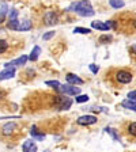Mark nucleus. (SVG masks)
I'll use <instances>...</instances> for the list:
<instances>
[{"instance_id":"6ab92c4d","label":"nucleus","mask_w":136,"mask_h":152,"mask_svg":"<svg viewBox=\"0 0 136 152\" xmlns=\"http://www.w3.org/2000/svg\"><path fill=\"white\" fill-rule=\"evenodd\" d=\"M109 4L113 8H123L125 3H124V0H109Z\"/></svg>"},{"instance_id":"9b49d317","label":"nucleus","mask_w":136,"mask_h":152,"mask_svg":"<svg viewBox=\"0 0 136 152\" xmlns=\"http://www.w3.org/2000/svg\"><path fill=\"white\" fill-rule=\"evenodd\" d=\"M22 151L23 152H37V145L35 142L32 140H26L22 145Z\"/></svg>"},{"instance_id":"4468645a","label":"nucleus","mask_w":136,"mask_h":152,"mask_svg":"<svg viewBox=\"0 0 136 152\" xmlns=\"http://www.w3.org/2000/svg\"><path fill=\"white\" fill-rule=\"evenodd\" d=\"M32 27H33L32 20H29V19H26V20H23L22 23H19L18 30H19V31H29V30H30Z\"/></svg>"},{"instance_id":"2eb2a0df","label":"nucleus","mask_w":136,"mask_h":152,"mask_svg":"<svg viewBox=\"0 0 136 152\" xmlns=\"http://www.w3.org/2000/svg\"><path fill=\"white\" fill-rule=\"evenodd\" d=\"M40 54H41V48L34 46L33 48V50H32V53H30V56H29V60L30 61H37V58L40 57Z\"/></svg>"},{"instance_id":"a878e982","label":"nucleus","mask_w":136,"mask_h":152,"mask_svg":"<svg viewBox=\"0 0 136 152\" xmlns=\"http://www.w3.org/2000/svg\"><path fill=\"white\" fill-rule=\"evenodd\" d=\"M52 37H54V31H48L46 34L42 35V39H44V41H48V39H51Z\"/></svg>"},{"instance_id":"ddd939ff","label":"nucleus","mask_w":136,"mask_h":152,"mask_svg":"<svg viewBox=\"0 0 136 152\" xmlns=\"http://www.w3.org/2000/svg\"><path fill=\"white\" fill-rule=\"evenodd\" d=\"M30 134H32V137L34 140H37V141H42V140L45 139V133H41L40 130L37 129V126H33L32 130H30Z\"/></svg>"},{"instance_id":"cd10ccee","label":"nucleus","mask_w":136,"mask_h":152,"mask_svg":"<svg viewBox=\"0 0 136 152\" xmlns=\"http://www.w3.org/2000/svg\"><path fill=\"white\" fill-rule=\"evenodd\" d=\"M10 19H18V11L16 10H11L10 11Z\"/></svg>"},{"instance_id":"20e7f679","label":"nucleus","mask_w":136,"mask_h":152,"mask_svg":"<svg viewBox=\"0 0 136 152\" xmlns=\"http://www.w3.org/2000/svg\"><path fill=\"white\" fill-rule=\"evenodd\" d=\"M116 80L118 83H121V84H128V83L132 82V75L129 72H127V71H118L116 73Z\"/></svg>"},{"instance_id":"412c9836","label":"nucleus","mask_w":136,"mask_h":152,"mask_svg":"<svg viewBox=\"0 0 136 152\" xmlns=\"http://www.w3.org/2000/svg\"><path fill=\"white\" fill-rule=\"evenodd\" d=\"M74 33H79V34H89V33H91V30H90V28H86V27H76L75 30H74Z\"/></svg>"},{"instance_id":"aec40b11","label":"nucleus","mask_w":136,"mask_h":152,"mask_svg":"<svg viewBox=\"0 0 136 152\" xmlns=\"http://www.w3.org/2000/svg\"><path fill=\"white\" fill-rule=\"evenodd\" d=\"M128 133L136 137V122H131L128 125Z\"/></svg>"},{"instance_id":"f3484780","label":"nucleus","mask_w":136,"mask_h":152,"mask_svg":"<svg viewBox=\"0 0 136 152\" xmlns=\"http://www.w3.org/2000/svg\"><path fill=\"white\" fill-rule=\"evenodd\" d=\"M7 11H8V7H7L6 3H3L1 6H0V23H3L4 18H6Z\"/></svg>"},{"instance_id":"dca6fc26","label":"nucleus","mask_w":136,"mask_h":152,"mask_svg":"<svg viewBox=\"0 0 136 152\" xmlns=\"http://www.w3.org/2000/svg\"><path fill=\"white\" fill-rule=\"evenodd\" d=\"M121 106L125 109H129V110L136 111V102L135 101H131V99H127V101L121 102Z\"/></svg>"},{"instance_id":"4be33fe9","label":"nucleus","mask_w":136,"mask_h":152,"mask_svg":"<svg viewBox=\"0 0 136 152\" xmlns=\"http://www.w3.org/2000/svg\"><path fill=\"white\" fill-rule=\"evenodd\" d=\"M87 101H89V95H76V102L78 103H85Z\"/></svg>"},{"instance_id":"f257e3e1","label":"nucleus","mask_w":136,"mask_h":152,"mask_svg":"<svg viewBox=\"0 0 136 152\" xmlns=\"http://www.w3.org/2000/svg\"><path fill=\"white\" fill-rule=\"evenodd\" d=\"M70 11L76 12L80 16H93L95 14V11L93 10L89 0H79V1L72 3L70 6Z\"/></svg>"},{"instance_id":"c756f323","label":"nucleus","mask_w":136,"mask_h":152,"mask_svg":"<svg viewBox=\"0 0 136 152\" xmlns=\"http://www.w3.org/2000/svg\"><path fill=\"white\" fill-rule=\"evenodd\" d=\"M112 39V37H109V35H106V37H101V39L99 41L101 42H104V41H110Z\"/></svg>"},{"instance_id":"c85d7f7f","label":"nucleus","mask_w":136,"mask_h":152,"mask_svg":"<svg viewBox=\"0 0 136 152\" xmlns=\"http://www.w3.org/2000/svg\"><path fill=\"white\" fill-rule=\"evenodd\" d=\"M128 99H131V101H135V102H136V90H135V91L128 92Z\"/></svg>"},{"instance_id":"f8f14e48","label":"nucleus","mask_w":136,"mask_h":152,"mask_svg":"<svg viewBox=\"0 0 136 152\" xmlns=\"http://www.w3.org/2000/svg\"><path fill=\"white\" fill-rule=\"evenodd\" d=\"M67 82H68V84H74V86L83 84V80L80 79L79 76L74 75V73H68V75H67Z\"/></svg>"},{"instance_id":"0eeeda50","label":"nucleus","mask_w":136,"mask_h":152,"mask_svg":"<svg viewBox=\"0 0 136 152\" xmlns=\"http://www.w3.org/2000/svg\"><path fill=\"white\" fill-rule=\"evenodd\" d=\"M76 121L79 125H93V124L97 122V117L95 115H82Z\"/></svg>"},{"instance_id":"6e6552de","label":"nucleus","mask_w":136,"mask_h":152,"mask_svg":"<svg viewBox=\"0 0 136 152\" xmlns=\"http://www.w3.org/2000/svg\"><path fill=\"white\" fill-rule=\"evenodd\" d=\"M44 20L48 26H52V25H56L57 23V15L53 12V11H48L46 14L44 15Z\"/></svg>"},{"instance_id":"393cba45","label":"nucleus","mask_w":136,"mask_h":152,"mask_svg":"<svg viewBox=\"0 0 136 152\" xmlns=\"http://www.w3.org/2000/svg\"><path fill=\"white\" fill-rule=\"evenodd\" d=\"M106 132L109 133V134H112V137L114 139V141H120V137L116 134V132H114V129H112V128H106Z\"/></svg>"},{"instance_id":"a211bd4d","label":"nucleus","mask_w":136,"mask_h":152,"mask_svg":"<svg viewBox=\"0 0 136 152\" xmlns=\"http://www.w3.org/2000/svg\"><path fill=\"white\" fill-rule=\"evenodd\" d=\"M7 27L11 28V30H18V27H19V20H18V19H10L8 23H7Z\"/></svg>"},{"instance_id":"bb28decb","label":"nucleus","mask_w":136,"mask_h":152,"mask_svg":"<svg viewBox=\"0 0 136 152\" xmlns=\"http://www.w3.org/2000/svg\"><path fill=\"white\" fill-rule=\"evenodd\" d=\"M89 68H90V71H91L93 73H98V71H99L98 65H95V64H90Z\"/></svg>"},{"instance_id":"423d86ee","label":"nucleus","mask_w":136,"mask_h":152,"mask_svg":"<svg viewBox=\"0 0 136 152\" xmlns=\"http://www.w3.org/2000/svg\"><path fill=\"white\" fill-rule=\"evenodd\" d=\"M15 75V68L14 66H6V69H3L0 72V80H7L14 77Z\"/></svg>"},{"instance_id":"1a4fd4ad","label":"nucleus","mask_w":136,"mask_h":152,"mask_svg":"<svg viewBox=\"0 0 136 152\" xmlns=\"http://www.w3.org/2000/svg\"><path fill=\"white\" fill-rule=\"evenodd\" d=\"M16 129V124L15 122H7L3 128H1V132H3L4 136H11Z\"/></svg>"},{"instance_id":"39448f33","label":"nucleus","mask_w":136,"mask_h":152,"mask_svg":"<svg viewBox=\"0 0 136 152\" xmlns=\"http://www.w3.org/2000/svg\"><path fill=\"white\" fill-rule=\"evenodd\" d=\"M91 27L97 28V30H101V31H108L109 28L114 27V23L113 22L104 23V22H99V20H94V22H91Z\"/></svg>"},{"instance_id":"5701e85b","label":"nucleus","mask_w":136,"mask_h":152,"mask_svg":"<svg viewBox=\"0 0 136 152\" xmlns=\"http://www.w3.org/2000/svg\"><path fill=\"white\" fill-rule=\"evenodd\" d=\"M7 49H8V44H7V41H4V39H0V54L4 53Z\"/></svg>"},{"instance_id":"9d476101","label":"nucleus","mask_w":136,"mask_h":152,"mask_svg":"<svg viewBox=\"0 0 136 152\" xmlns=\"http://www.w3.org/2000/svg\"><path fill=\"white\" fill-rule=\"evenodd\" d=\"M27 60H29V57L25 56V54H22V56L18 57L16 60H12V61H10V63H7L6 66H19V65H25Z\"/></svg>"},{"instance_id":"b1692460","label":"nucleus","mask_w":136,"mask_h":152,"mask_svg":"<svg viewBox=\"0 0 136 152\" xmlns=\"http://www.w3.org/2000/svg\"><path fill=\"white\" fill-rule=\"evenodd\" d=\"M45 84H46V86H51V87H53V88H56V90L60 87V83L57 82V80H48Z\"/></svg>"},{"instance_id":"7ed1b4c3","label":"nucleus","mask_w":136,"mask_h":152,"mask_svg":"<svg viewBox=\"0 0 136 152\" xmlns=\"http://www.w3.org/2000/svg\"><path fill=\"white\" fill-rule=\"evenodd\" d=\"M57 90H60V91L64 92L65 95H72V96H76V95L80 94V88L74 84H63V86L60 84V87Z\"/></svg>"},{"instance_id":"f03ea898","label":"nucleus","mask_w":136,"mask_h":152,"mask_svg":"<svg viewBox=\"0 0 136 152\" xmlns=\"http://www.w3.org/2000/svg\"><path fill=\"white\" fill-rule=\"evenodd\" d=\"M54 106H56L59 110H67V109L71 107L72 101L70 98H64V96H54Z\"/></svg>"},{"instance_id":"7c9ffc66","label":"nucleus","mask_w":136,"mask_h":152,"mask_svg":"<svg viewBox=\"0 0 136 152\" xmlns=\"http://www.w3.org/2000/svg\"><path fill=\"white\" fill-rule=\"evenodd\" d=\"M45 152H49V151H45Z\"/></svg>"}]
</instances>
